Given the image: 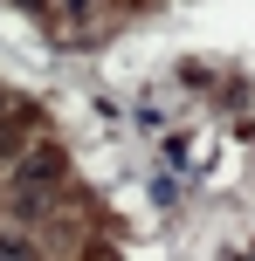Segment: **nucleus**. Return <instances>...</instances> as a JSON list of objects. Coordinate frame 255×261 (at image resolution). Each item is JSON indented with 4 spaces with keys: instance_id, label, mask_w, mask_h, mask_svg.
Returning <instances> with one entry per match:
<instances>
[{
    "instance_id": "1",
    "label": "nucleus",
    "mask_w": 255,
    "mask_h": 261,
    "mask_svg": "<svg viewBox=\"0 0 255 261\" xmlns=\"http://www.w3.org/2000/svg\"><path fill=\"white\" fill-rule=\"evenodd\" d=\"M21 144H28V130H21V124H7V117H0V158H14V151H21Z\"/></svg>"
},
{
    "instance_id": "2",
    "label": "nucleus",
    "mask_w": 255,
    "mask_h": 261,
    "mask_svg": "<svg viewBox=\"0 0 255 261\" xmlns=\"http://www.w3.org/2000/svg\"><path fill=\"white\" fill-rule=\"evenodd\" d=\"M0 261H35V254H28L21 234H0Z\"/></svg>"
}]
</instances>
